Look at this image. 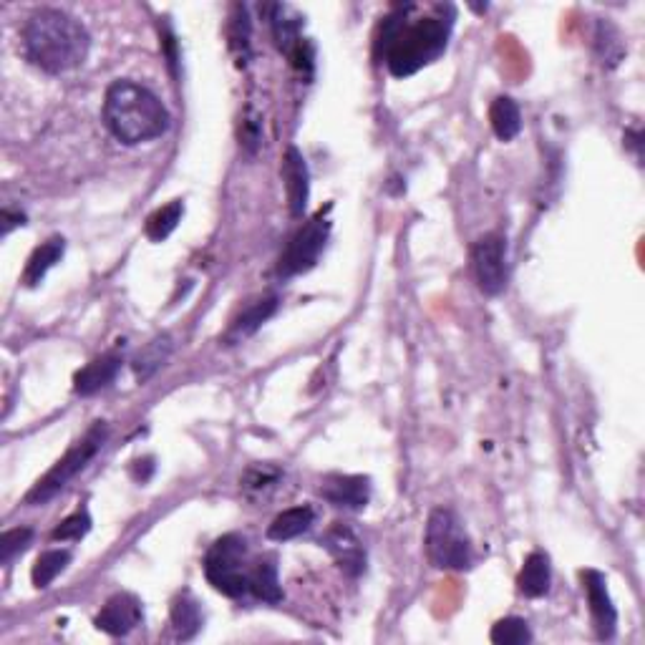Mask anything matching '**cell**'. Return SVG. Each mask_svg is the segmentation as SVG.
I'll use <instances>...</instances> for the list:
<instances>
[{
  "label": "cell",
  "mask_w": 645,
  "mask_h": 645,
  "mask_svg": "<svg viewBox=\"0 0 645 645\" xmlns=\"http://www.w3.org/2000/svg\"><path fill=\"white\" fill-rule=\"evenodd\" d=\"M121 356L116 353H104V356L94 358L89 366L81 368L74 378V391L79 396H94L99 391H104L106 386L114 383V378L119 376Z\"/></svg>",
  "instance_id": "cell-15"
},
{
  "label": "cell",
  "mask_w": 645,
  "mask_h": 645,
  "mask_svg": "<svg viewBox=\"0 0 645 645\" xmlns=\"http://www.w3.org/2000/svg\"><path fill=\"white\" fill-rule=\"evenodd\" d=\"M323 547L331 552L336 565L348 577H358L366 572V547H363V542L358 540V535L348 525H341V522L333 525L326 532V537H323Z\"/></svg>",
  "instance_id": "cell-10"
},
{
  "label": "cell",
  "mask_w": 645,
  "mask_h": 645,
  "mask_svg": "<svg viewBox=\"0 0 645 645\" xmlns=\"http://www.w3.org/2000/svg\"><path fill=\"white\" fill-rule=\"evenodd\" d=\"M182 215H184L182 200H172L169 205L159 207L157 212H152V215L147 217L144 235H147L152 242H164L174 230H177V225L182 222Z\"/></svg>",
  "instance_id": "cell-24"
},
{
  "label": "cell",
  "mask_w": 645,
  "mask_h": 645,
  "mask_svg": "<svg viewBox=\"0 0 645 645\" xmlns=\"http://www.w3.org/2000/svg\"><path fill=\"white\" fill-rule=\"evenodd\" d=\"M142 603L132 593H116L106 600L101 613L96 615V628L104 630L111 638L129 635L142 623Z\"/></svg>",
  "instance_id": "cell-12"
},
{
  "label": "cell",
  "mask_w": 645,
  "mask_h": 645,
  "mask_svg": "<svg viewBox=\"0 0 645 645\" xmlns=\"http://www.w3.org/2000/svg\"><path fill=\"white\" fill-rule=\"evenodd\" d=\"M152 472H154V459H137V462H134V467H132V474H134V479H137V482H149V477H152Z\"/></svg>",
  "instance_id": "cell-30"
},
{
  "label": "cell",
  "mask_w": 645,
  "mask_h": 645,
  "mask_svg": "<svg viewBox=\"0 0 645 645\" xmlns=\"http://www.w3.org/2000/svg\"><path fill=\"white\" fill-rule=\"evenodd\" d=\"M320 497L338 509H358L371 502V479L358 474H331L320 484Z\"/></svg>",
  "instance_id": "cell-11"
},
{
  "label": "cell",
  "mask_w": 645,
  "mask_h": 645,
  "mask_svg": "<svg viewBox=\"0 0 645 645\" xmlns=\"http://www.w3.org/2000/svg\"><path fill=\"white\" fill-rule=\"evenodd\" d=\"M250 593L263 603H280L283 600V588L278 580V565L275 557H263V560L252 562L250 570Z\"/></svg>",
  "instance_id": "cell-21"
},
{
  "label": "cell",
  "mask_w": 645,
  "mask_h": 645,
  "mask_svg": "<svg viewBox=\"0 0 645 645\" xmlns=\"http://www.w3.org/2000/svg\"><path fill=\"white\" fill-rule=\"evenodd\" d=\"M169 356H172V338L169 336H159L152 343H147L139 351V356L134 358V373H137L139 381H149L167 363Z\"/></svg>",
  "instance_id": "cell-23"
},
{
  "label": "cell",
  "mask_w": 645,
  "mask_h": 645,
  "mask_svg": "<svg viewBox=\"0 0 645 645\" xmlns=\"http://www.w3.org/2000/svg\"><path fill=\"white\" fill-rule=\"evenodd\" d=\"M63 252H66V240L58 235L48 237V240L43 242L41 247H36L33 255L28 257L26 270H23V283H26L28 288H36V285L46 278L48 270L61 260Z\"/></svg>",
  "instance_id": "cell-17"
},
{
  "label": "cell",
  "mask_w": 645,
  "mask_h": 645,
  "mask_svg": "<svg viewBox=\"0 0 645 645\" xmlns=\"http://www.w3.org/2000/svg\"><path fill=\"white\" fill-rule=\"evenodd\" d=\"M426 557L439 570H467L472 567V540L451 509L439 507L426 522Z\"/></svg>",
  "instance_id": "cell-4"
},
{
  "label": "cell",
  "mask_w": 645,
  "mask_h": 645,
  "mask_svg": "<svg viewBox=\"0 0 645 645\" xmlns=\"http://www.w3.org/2000/svg\"><path fill=\"white\" fill-rule=\"evenodd\" d=\"M313 522H315V512L310 507H305V504H300V507H290L285 509V512H280L278 517L270 522L268 537L275 542L295 540V537L305 535V532L313 527Z\"/></svg>",
  "instance_id": "cell-20"
},
{
  "label": "cell",
  "mask_w": 645,
  "mask_h": 645,
  "mask_svg": "<svg viewBox=\"0 0 645 645\" xmlns=\"http://www.w3.org/2000/svg\"><path fill=\"white\" fill-rule=\"evenodd\" d=\"M270 28H273V38L278 48L290 58L295 69L310 74V69H313V46L300 33L303 31V21H300L298 13L288 6H273Z\"/></svg>",
  "instance_id": "cell-9"
},
{
  "label": "cell",
  "mask_w": 645,
  "mask_h": 645,
  "mask_svg": "<svg viewBox=\"0 0 645 645\" xmlns=\"http://www.w3.org/2000/svg\"><path fill=\"white\" fill-rule=\"evenodd\" d=\"M91 530V517L86 509H79V512H74L71 517H66V520L61 522V525L53 530V540H61V542H69V540H81V537L89 535Z\"/></svg>",
  "instance_id": "cell-27"
},
{
  "label": "cell",
  "mask_w": 645,
  "mask_h": 645,
  "mask_svg": "<svg viewBox=\"0 0 645 645\" xmlns=\"http://www.w3.org/2000/svg\"><path fill=\"white\" fill-rule=\"evenodd\" d=\"M583 588H585V595H588L590 613H593L598 635L603 640H610L615 635V625H618V613H615V605L613 600H610L608 583H605L603 572L585 570Z\"/></svg>",
  "instance_id": "cell-13"
},
{
  "label": "cell",
  "mask_w": 645,
  "mask_h": 645,
  "mask_svg": "<svg viewBox=\"0 0 645 645\" xmlns=\"http://www.w3.org/2000/svg\"><path fill=\"white\" fill-rule=\"evenodd\" d=\"M411 6L399 8L381 23L376 41V56L386 61L396 79H406L434 63L446 51L451 21L444 18H419L411 23L406 13Z\"/></svg>",
  "instance_id": "cell-1"
},
{
  "label": "cell",
  "mask_w": 645,
  "mask_h": 645,
  "mask_svg": "<svg viewBox=\"0 0 645 645\" xmlns=\"http://www.w3.org/2000/svg\"><path fill=\"white\" fill-rule=\"evenodd\" d=\"M18 225H26V215H21V212H16V215H13L11 210L3 212V237H6L8 232Z\"/></svg>",
  "instance_id": "cell-31"
},
{
  "label": "cell",
  "mask_w": 645,
  "mask_h": 645,
  "mask_svg": "<svg viewBox=\"0 0 645 645\" xmlns=\"http://www.w3.org/2000/svg\"><path fill=\"white\" fill-rule=\"evenodd\" d=\"M275 310H278V298H275V295H268V298L252 303L250 308H245L240 315H237L235 323H232L230 331H227L225 341L232 346V343H240L242 338L252 336V333L263 326L265 320H268Z\"/></svg>",
  "instance_id": "cell-18"
},
{
  "label": "cell",
  "mask_w": 645,
  "mask_h": 645,
  "mask_svg": "<svg viewBox=\"0 0 645 645\" xmlns=\"http://www.w3.org/2000/svg\"><path fill=\"white\" fill-rule=\"evenodd\" d=\"M23 53L46 74H66L86 61L91 36L84 23L56 8H41L21 31Z\"/></svg>",
  "instance_id": "cell-2"
},
{
  "label": "cell",
  "mask_w": 645,
  "mask_h": 645,
  "mask_svg": "<svg viewBox=\"0 0 645 645\" xmlns=\"http://www.w3.org/2000/svg\"><path fill=\"white\" fill-rule=\"evenodd\" d=\"M169 618H172V628L179 640H192L202 630V623H205L200 603H197V600L192 598V593H187V590L172 600Z\"/></svg>",
  "instance_id": "cell-19"
},
{
  "label": "cell",
  "mask_w": 645,
  "mask_h": 645,
  "mask_svg": "<svg viewBox=\"0 0 645 645\" xmlns=\"http://www.w3.org/2000/svg\"><path fill=\"white\" fill-rule=\"evenodd\" d=\"M283 179L288 192V207L293 217H303L310 200V174L298 147H288L283 157Z\"/></svg>",
  "instance_id": "cell-14"
},
{
  "label": "cell",
  "mask_w": 645,
  "mask_h": 645,
  "mask_svg": "<svg viewBox=\"0 0 645 645\" xmlns=\"http://www.w3.org/2000/svg\"><path fill=\"white\" fill-rule=\"evenodd\" d=\"M472 268L484 295H499L507 288V240L497 232L484 235L472 247Z\"/></svg>",
  "instance_id": "cell-8"
},
{
  "label": "cell",
  "mask_w": 645,
  "mask_h": 645,
  "mask_svg": "<svg viewBox=\"0 0 645 645\" xmlns=\"http://www.w3.org/2000/svg\"><path fill=\"white\" fill-rule=\"evenodd\" d=\"M106 129L121 144H137L159 139L169 129V111L154 91L137 81L119 79L106 89L104 96Z\"/></svg>",
  "instance_id": "cell-3"
},
{
  "label": "cell",
  "mask_w": 645,
  "mask_h": 645,
  "mask_svg": "<svg viewBox=\"0 0 645 645\" xmlns=\"http://www.w3.org/2000/svg\"><path fill=\"white\" fill-rule=\"evenodd\" d=\"M331 210V207H328ZM328 210H320L318 215L310 222H305V227H300L293 235V240L285 247L283 257H280L278 273L283 278H293V275L308 273L315 263H318L320 252L326 247L328 235H331V220H328Z\"/></svg>",
  "instance_id": "cell-7"
},
{
  "label": "cell",
  "mask_w": 645,
  "mask_h": 645,
  "mask_svg": "<svg viewBox=\"0 0 645 645\" xmlns=\"http://www.w3.org/2000/svg\"><path fill=\"white\" fill-rule=\"evenodd\" d=\"M106 439H109V426H106L104 421H96V424L86 431L84 439L76 441V444L66 451V457L58 459L56 467L26 494V504H43L56 497L76 474L84 472L86 464L99 454L101 446L106 444Z\"/></svg>",
  "instance_id": "cell-6"
},
{
  "label": "cell",
  "mask_w": 645,
  "mask_h": 645,
  "mask_svg": "<svg viewBox=\"0 0 645 645\" xmlns=\"http://www.w3.org/2000/svg\"><path fill=\"white\" fill-rule=\"evenodd\" d=\"M552 583V567L550 557L545 552H532L522 565L520 577H517V588L527 598H545L550 593Z\"/></svg>",
  "instance_id": "cell-16"
},
{
  "label": "cell",
  "mask_w": 645,
  "mask_h": 645,
  "mask_svg": "<svg viewBox=\"0 0 645 645\" xmlns=\"http://www.w3.org/2000/svg\"><path fill=\"white\" fill-rule=\"evenodd\" d=\"M71 565V552L69 550H48L43 552L41 557L36 560V565H33L31 570V580H33V588L38 590H46L48 585L56 580L58 575H61L66 567Z\"/></svg>",
  "instance_id": "cell-25"
},
{
  "label": "cell",
  "mask_w": 645,
  "mask_h": 645,
  "mask_svg": "<svg viewBox=\"0 0 645 645\" xmlns=\"http://www.w3.org/2000/svg\"><path fill=\"white\" fill-rule=\"evenodd\" d=\"M492 643L497 645H522L532 640V630L527 620L522 618H504L492 628Z\"/></svg>",
  "instance_id": "cell-26"
},
{
  "label": "cell",
  "mask_w": 645,
  "mask_h": 645,
  "mask_svg": "<svg viewBox=\"0 0 645 645\" xmlns=\"http://www.w3.org/2000/svg\"><path fill=\"white\" fill-rule=\"evenodd\" d=\"M31 540H33V530H28V527L8 530L6 535H3V540H0V560H3V565H8L16 555H21V552L31 545Z\"/></svg>",
  "instance_id": "cell-28"
},
{
  "label": "cell",
  "mask_w": 645,
  "mask_h": 645,
  "mask_svg": "<svg viewBox=\"0 0 645 645\" xmlns=\"http://www.w3.org/2000/svg\"><path fill=\"white\" fill-rule=\"evenodd\" d=\"M489 124H492L497 139L512 142V139L522 132V114L517 101L509 99V96L494 99L492 106H489Z\"/></svg>",
  "instance_id": "cell-22"
},
{
  "label": "cell",
  "mask_w": 645,
  "mask_h": 645,
  "mask_svg": "<svg viewBox=\"0 0 645 645\" xmlns=\"http://www.w3.org/2000/svg\"><path fill=\"white\" fill-rule=\"evenodd\" d=\"M280 479V469L275 467H268V464H263V467H252L247 469L245 474V489H250V492H263V489L273 487L275 482Z\"/></svg>",
  "instance_id": "cell-29"
},
{
  "label": "cell",
  "mask_w": 645,
  "mask_h": 645,
  "mask_svg": "<svg viewBox=\"0 0 645 645\" xmlns=\"http://www.w3.org/2000/svg\"><path fill=\"white\" fill-rule=\"evenodd\" d=\"M250 570L247 540L240 535L220 537L205 555L207 583L227 598H242L250 593Z\"/></svg>",
  "instance_id": "cell-5"
}]
</instances>
